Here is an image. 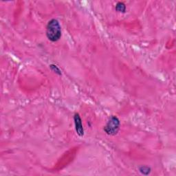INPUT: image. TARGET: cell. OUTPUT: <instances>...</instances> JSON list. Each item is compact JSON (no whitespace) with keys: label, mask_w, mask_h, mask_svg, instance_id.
Here are the masks:
<instances>
[{"label":"cell","mask_w":176,"mask_h":176,"mask_svg":"<svg viewBox=\"0 0 176 176\" xmlns=\"http://www.w3.org/2000/svg\"><path fill=\"white\" fill-rule=\"evenodd\" d=\"M46 36L50 41L56 42L61 37V28L59 22L53 19L48 23L46 26Z\"/></svg>","instance_id":"cell-1"},{"label":"cell","mask_w":176,"mask_h":176,"mask_svg":"<svg viewBox=\"0 0 176 176\" xmlns=\"http://www.w3.org/2000/svg\"><path fill=\"white\" fill-rule=\"evenodd\" d=\"M120 129V120L116 116H112L104 127V131L109 136H115Z\"/></svg>","instance_id":"cell-2"},{"label":"cell","mask_w":176,"mask_h":176,"mask_svg":"<svg viewBox=\"0 0 176 176\" xmlns=\"http://www.w3.org/2000/svg\"><path fill=\"white\" fill-rule=\"evenodd\" d=\"M74 124H75V128H76L77 134L81 137L83 136L84 129L83 127L82 122H81V117L79 115V113H75V115L74 116Z\"/></svg>","instance_id":"cell-3"},{"label":"cell","mask_w":176,"mask_h":176,"mask_svg":"<svg viewBox=\"0 0 176 176\" xmlns=\"http://www.w3.org/2000/svg\"><path fill=\"white\" fill-rule=\"evenodd\" d=\"M116 11L117 12H125L126 11V6L123 2H118L116 5Z\"/></svg>","instance_id":"cell-4"},{"label":"cell","mask_w":176,"mask_h":176,"mask_svg":"<svg viewBox=\"0 0 176 176\" xmlns=\"http://www.w3.org/2000/svg\"><path fill=\"white\" fill-rule=\"evenodd\" d=\"M139 171L143 175H149L151 173V169L146 166H142L139 168Z\"/></svg>","instance_id":"cell-5"},{"label":"cell","mask_w":176,"mask_h":176,"mask_svg":"<svg viewBox=\"0 0 176 176\" xmlns=\"http://www.w3.org/2000/svg\"><path fill=\"white\" fill-rule=\"evenodd\" d=\"M50 67L51 68V70H53L54 73H56V74H57L58 75H61V72L59 70V68H58L57 66L52 64V65H50Z\"/></svg>","instance_id":"cell-6"}]
</instances>
